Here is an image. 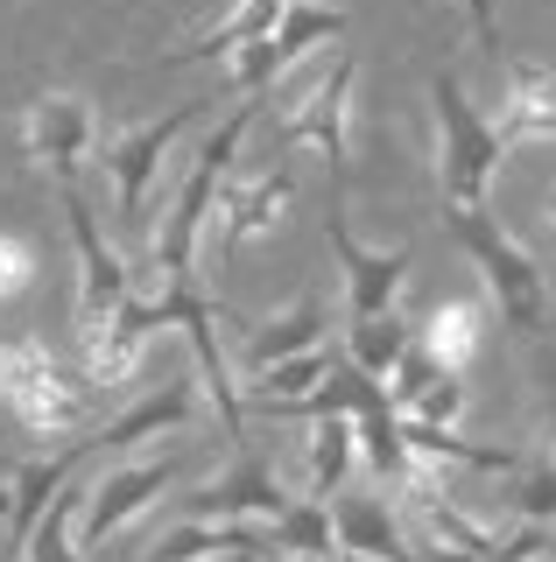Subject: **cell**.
Here are the masks:
<instances>
[{"instance_id": "cell-31", "label": "cell", "mask_w": 556, "mask_h": 562, "mask_svg": "<svg viewBox=\"0 0 556 562\" xmlns=\"http://www.w3.org/2000/svg\"><path fill=\"white\" fill-rule=\"evenodd\" d=\"M8 506H14V492H8V485H0V520H8Z\"/></svg>"}, {"instance_id": "cell-34", "label": "cell", "mask_w": 556, "mask_h": 562, "mask_svg": "<svg viewBox=\"0 0 556 562\" xmlns=\"http://www.w3.org/2000/svg\"><path fill=\"white\" fill-rule=\"evenodd\" d=\"M332 562H374V555H332Z\"/></svg>"}, {"instance_id": "cell-25", "label": "cell", "mask_w": 556, "mask_h": 562, "mask_svg": "<svg viewBox=\"0 0 556 562\" xmlns=\"http://www.w3.org/2000/svg\"><path fill=\"white\" fill-rule=\"evenodd\" d=\"M415 345H423L437 366H451V373H465V366L479 359V345H486V310L479 303H437Z\"/></svg>"}, {"instance_id": "cell-33", "label": "cell", "mask_w": 556, "mask_h": 562, "mask_svg": "<svg viewBox=\"0 0 556 562\" xmlns=\"http://www.w3.org/2000/svg\"><path fill=\"white\" fill-rule=\"evenodd\" d=\"M212 562H254V555H212Z\"/></svg>"}, {"instance_id": "cell-15", "label": "cell", "mask_w": 556, "mask_h": 562, "mask_svg": "<svg viewBox=\"0 0 556 562\" xmlns=\"http://www.w3.org/2000/svg\"><path fill=\"white\" fill-rule=\"evenodd\" d=\"M388 401H394V415H402V422H423V429H458L465 408H472V394H465V373L437 366L423 345H409V359L394 366Z\"/></svg>"}, {"instance_id": "cell-6", "label": "cell", "mask_w": 556, "mask_h": 562, "mask_svg": "<svg viewBox=\"0 0 556 562\" xmlns=\"http://www.w3.org/2000/svg\"><path fill=\"white\" fill-rule=\"evenodd\" d=\"M204 105H212V99H184V105H169L163 120H142V127H120V134L99 140V155H107V176H113V204H120V218H127V225L148 218L155 176H163L169 148H177V134H190V120H198Z\"/></svg>"}, {"instance_id": "cell-30", "label": "cell", "mask_w": 556, "mask_h": 562, "mask_svg": "<svg viewBox=\"0 0 556 562\" xmlns=\"http://www.w3.org/2000/svg\"><path fill=\"white\" fill-rule=\"evenodd\" d=\"M543 429H549V450H556V366H543Z\"/></svg>"}, {"instance_id": "cell-17", "label": "cell", "mask_w": 556, "mask_h": 562, "mask_svg": "<svg viewBox=\"0 0 556 562\" xmlns=\"http://www.w3.org/2000/svg\"><path fill=\"white\" fill-rule=\"evenodd\" d=\"M332 527H338V555H374V562H415L402 506L388 492H338L332 499Z\"/></svg>"}, {"instance_id": "cell-8", "label": "cell", "mask_w": 556, "mask_h": 562, "mask_svg": "<svg viewBox=\"0 0 556 562\" xmlns=\"http://www.w3.org/2000/svg\"><path fill=\"white\" fill-rule=\"evenodd\" d=\"M353 99H359V57H338L297 105H289L282 148H310V155H324L332 169H345V162H353V127H359Z\"/></svg>"}, {"instance_id": "cell-32", "label": "cell", "mask_w": 556, "mask_h": 562, "mask_svg": "<svg viewBox=\"0 0 556 562\" xmlns=\"http://www.w3.org/2000/svg\"><path fill=\"white\" fill-rule=\"evenodd\" d=\"M282 562H332V555H282Z\"/></svg>"}, {"instance_id": "cell-9", "label": "cell", "mask_w": 556, "mask_h": 562, "mask_svg": "<svg viewBox=\"0 0 556 562\" xmlns=\"http://www.w3.org/2000/svg\"><path fill=\"white\" fill-rule=\"evenodd\" d=\"M99 148V120L78 92H36L22 105V162L57 176V183H78L85 155Z\"/></svg>"}, {"instance_id": "cell-20", "label": "cell", "mask_w": 556, "mask_h": 562, "mask_svg": "<svg viewBox=\"0 0 556 562\" xmlns=\"http://www.w3.org/2000/svg\"><path fill=\"white\" fill-rule=\"evenodd\" d=\"M78 464H85V450H57V457H36V464H22V471L8 479V492H14V506H8V541H14V549H22L29 527L43 520V506L78 479Z\"/></svg>"}, {"instance_id": "cell-26", "label": "cell", "mask_w": 556, "mask_h": 562, "mask_svg": "<svg viewBox=\"0 0 556 562\" xmlns=\"http://www.w3.org/2000/svg\"><path fill=\"white\" fill-rule=\"evenodd\" d=\"M275 555H338V527H332V499H297L275 520Z\"/></svg>"}, {"instance_id": "cell-27", "label": "cell", "mask_w": 556, "mask_h": 562, "mask_svg": "<svg viewBox=\"0 0 556 562\" xmlns=\"http://www.w3.org/2000/svg\"><path fill=\"white\" fill-rule=\"evenodd\" d=\"M514 514L535 527H556V450L543 443L535 457H521L514 471Z\"/></svg>"}, {"instance_id": "cell-35", "label": "cell", "mask_w": 556, "mask_h": 562, "mask_svg": "<svg viewBox=\"0 0 556 562\" xmlns=\"http://www.w3.org/2000/svg\"><path fill=\"white\" fill-rule=\"evenodd\" d=\"M529 562H556V555H549V549H543V555H529Z\"/></svg>"}, {"instance_id": "cell-12", "label": "cell", "mask_w": 556, "mask_h": 562, "mask_svg": "<svg viewBox=\"0 0 556 562\" xmlns=\"http://www.w3.org/2000/svg\"><path fill=\"white\" fill-rule=\"evenodd\" d=\"M148 338H155V330L142 324V310H134V295H127V303H120L107 324H71V366L113 401V394H127V386L142 380Z\"/></svg>"}, {"instance_id": "cell-23", "label": "cell", "mask_w": 556, "mask_h": 562, "mask_svg": "<svg viewBox=\"0 0 556 562\" xmlns=\"http://www.w3.org/2000/svg\"><path fill=\"white\" fill-rule=\"evenodd\" d=\"M353 29V14L332 8V0H289L282 22L268 29V49H275V70H289L297 57H310L318 43H338V35Z\"/></svg>"}, {"instance_id": "cell-24", "label": "cell", "mask_w": 556, "mask_h": 562, "mask_svg": "<svg viewBox=\"0 0 556 562\" xmlns=\"http://www.w3.org/2000/svg\"><path fill=\"white\" fill-rule=\"evenodd\" d=\"M409 345H415V330L394 310L388 316H353V324H345V366H359V373L380 380V386L394 380V366L409 359Z\"/></svg>"}, {"instance_id": "cell-1", "label": "cell", "mask_w": 556, "mask_h": 562, "mask_svg": "<svg viewBox=\"0 0 556 562\" xmlns=\"http://www.w3.org/2000/svg\"><path fill=\"white\" fill-rule=\"evenodd\" d=\"M254 113H260V92H247L233 113L219 120V134H204L198 162L184 169L177 198L155 218L148 233V260L134 274V295H177V289H198V260H204V225H212V204H219V183L225 169L240 162V140L254 134Z\"/></svg>"}, {"instance_id": "cell-11", "label": "cell", "mask_w": 556, "mask_h": 562, "mask_svg": "<svg viewBox=\"0 0 556 562\" xmlns=\"http://www.w3.org/2000/svg\"><path fill=\"white\" fill-rule=\"evenodd\" d=\"M64 218H71V246H78V316L71 324H107V316L134 295V268L107 246L99 211L78 183H64Z\"/></svg>"}, {"instance_id": "cell-21", "label": "cell", "mask_w": 556, "mask_h": 562, "mask_svg": "<svg viewBox=\"0 0 556 562\" xmlns=\"http://www.w3.org/2000/svg\"><path fill=\"white\" fill-rule=\"evenodd\" d=\"M85 499H92V485H64L14 555L22 562H85Z\"/></svg>"}, {"instance_id": "cell-29", "label": "cell", "mask_w": 556, "mask_h": 562, "mask_svg": "<svg viewBox=\"0 0 556 562\" xmlns=\"http://www.w3.org/2000/svg\"><path fill=\"white\" fill-rule=\"evenodd\" d=\"M458 14H465V29H472L479 49H500V8L493 0H458Z\"/></svg>"}, {"instance_id": "cell-19", "label": "cell", "mask_w": 556, "mask_h": 562, "mask_svg": "<svg viewBox=\"0 0 556 562\" xmlns=\"http://www.w3.org/2000/svg\"><path fill=\"white\" fill-rule=\"evenodd\" d=\"M324 338H332V316H324L318 295H297L282 316H268V324H247V373H260V366L275 359H297V351H318Z\"/></svg>"}, {"instance_id": "cell-18", "label": "cell", "mask_w": 556, "mask_h": 562, "mask_svg": "<svg viewBox=\"0 0 556 562\" xmlns=\"http://www.w3.org/2000/svg\"><path fill=\"white\" fill-rule=\"evenodd\" d=\"M359 471V429L353 415H318L303 429V499H338Z\"/></svg>"}, {"instance_id": "cell-7", "label": "cell", "mask_w": 556, "mask_h": 562, "mask_svg": "<svg viewBox=\"0 0 556 562\" xmlns=\"http://www.w3.org/2000/svg\"><path fill=\"white\" fill-rule=\"evenodd\" d=\"M324 246H332L338 274H345V316H388L394 295L409 289L415 246H367L345 218V204L324 211Z\"/></svg>"}, {"instance_id": "cell-22", "label": "cell", "mask_w": 556, "mask_h": 562, "mask_svg": "<svg viewBox=\"0 0 556 562\" xmlns=\"http://www.w3.org/2000/svg\"><path fill=\"white\" fill-rule=\"evenodd\" d=\"M289 0H233V8L219 14V22H204L190 43H177V57L169 64H198V57H233L240 43H254V35H268L275 22H282Z\"/></svg>"}, {"instance_id": "cell-16", "label": "cell", "mask_w": 556, "mask_h": 562, "mask_svg": "<svg viewBox=\"0 0 556 562\" xmlns=\"http://www.w3.org/2000/svg\"><path fill=\"white\" fill-rule=\"evenodd\" d=\"M198 415H204V386L177 380V386H163V394H142L134 408H120L99 436H85V450H142V443L198 429Z\"/></svg>"}, {"instance_id": "cell-36", "label": "cell", "mask_w": 556, "mask_h": 562, "mask_svg": "<svg viewBox=\"0 0 556 562\" xmlns=\"http://www.w3.org/2000/svg\"><path fill=\"white\" fill-rule=\"evenodd\" d=\"M549 211H556V183H549Z\"/></svg>"}, {"instance_id": "cell-4", "label": "cell", "mask_w": 556, "mask_h": 562, "mask_svg": "<svg viewBox=\"0 0 556 562\" xmlns=\"http://www.w3.org/2000/svg\"><path fill=\"white\" fill-rule=\"evenodd\" d=\"M451 239L472 254L486 295L500 303V324H508L514 338H543V330L556 324V303H549V281H543L529 246H521L514 233H500L493 211H451Z\"/></svg>"}, {"instance_id": "cell-13", "label": "cell", "mask_w": 556, "mask_h": 562, "mask_svg": "<svg viewBox=\"0 0 556 562\" xmlns=\"http://www.w3.org/2000/svg\"><path fill=\"white\" fill-rule=\"evenodd\" d=\"M289 506L297 499L282 492L268 457H254V443H240V464L225 471V479L184 492V520H260V527H275Z\"/></svg>"}, {"instance_id": "cell-10", "label": "cell", "mask_w": 556, "mask_h": 562, "mask_svg": "<svg viewBox=\"0 0 556 562\" xmlns=\"http://www.w3.org/2000/svg\"><path fill=\"white\" fill-rule=\"evenodd\" d=\"M184 457H134V464H107L92 479V499H85V549H107L113 535H127L134 520L177 485Z\"/></svg>"}, {"instance_id": "cell-3", "label": "cell", "mask_w": 556, "mask_h": 562, "mask_svg": "<svg viewBox=\"0 0 556 562\" xmlns=\"http://www.w3.org/2000/svg\"><path fill=\"white\" fill-rule=\"evenodd\" d=\"M430 92V120H437V190L444 211H486L500 183V162H508V140L493 134V113H479L472 92H465L451 70L423 85Z\"/></svg>"}, {"instance_id": "cell-28", "label": "cell", "mask_w": 556, "mask_h": 562, "mask_svg": "<svg viewBox=\"0 0 556 562\" xmlns=\"http://www.w3.org/2000/svg\"><path fill=\"white\" fill-rule=\"evenodd\" d=\"M43 254L29 246L22 233H0V303H14V295H29V281H36Z\"/></svg>"}, {"instance_id": "cell-5", "label": "cell", "mask_w": 556, "mask_h": 562, "mask_svg": "<svg viewBox=\"0 0 556 562\" xmlns=\"http://www.w3.org/2000/svg\"><path fill=\"white\" fill-rule=\"evenodd\" d=\"M289 204H297V169L275 155V162H233L219 183V204H212V225H204V246H212L219 260H233L240 246L268 239L275 225L289 218Z\"/></svg>"}, {"instance_id": "cell-14", "label": "cell", "mask_w": 556, "mask_h": 562, "mask_svg": "<svg viewBox=\"0 0 556 562\" xmlns=\"http://www.w3.org/2000/svg\"><path fill=\"white\" fill-rule=\"evenodd\" d=\"M493 134L508 140V155L535 148V140H556V64H535V57H508V64H500Z\"/></svg>"}, {"instance_id": "cell-37", "label": "cell", "mask_w": 556, "mask_h": 562, "mask_svg": "<svg viewBox=\"0 0 556 562\" xmlns=\"http://www.w3.org/2000/svg\"><path fill=\"white\" fill-rule=\"evenodd\" d=\"M549 555H556V541H549Z\"/></svg>"}, {"instance_id": "cell-2", "label": "cell", "mask_w": 556, "mask_h": 562, "mask_svg": "<svg viewBox=\"0 0 556 562\" xmlns=\"http://www.w3.org/2000/svg\"><path fill=\"white\" fill-rule=\"evenodd\" d=\"M0 408L22 422L36 443H49V436L92 429L99 408H107V394H99L71 359H57L49 338L22 330V338H0Z\"/></svg>"}]
</instances>
